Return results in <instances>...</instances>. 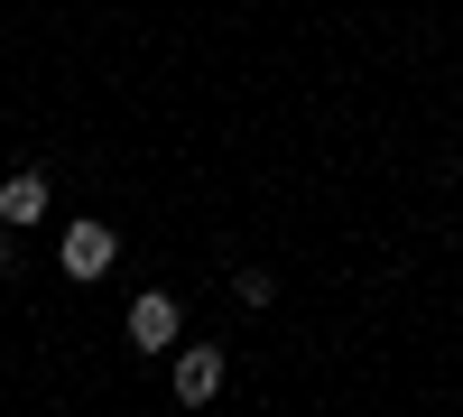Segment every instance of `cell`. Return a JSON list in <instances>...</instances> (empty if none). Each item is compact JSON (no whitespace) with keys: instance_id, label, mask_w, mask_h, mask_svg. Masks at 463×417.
Here are the masks:
<instances>
[{"instance_id":"1","label":"cell","mask_w":463,"mask_h":417,"mask_svg":"<svg viewBox=\"0 0 463 417\" xmlns=\"http://www.w3.org/2000/svg\"><path fill=\"white\" fill-rule=\"evenodd\" d=\"M56 260H65V279H102L111 270V232H102V223H74Z\"/></svg>"},{"instance_id":"2","label":"cell","mask_w":463,"mask_h":417,"mask_svg":"<svg viewBox=\"0 0 463 417\" xmlns=\"http://www.w3.org/2000/svg\"><path fill=\"white\" fill-rule=\"evenodd\" d=\"M130 344H139V353L176 344V297H130Z\"/></svg>"},{"instance_id":"3","label":"cell","mask_w":463,"mask_h":417,"mask_svg":"<svg viewBox=\"0 0 463 417\" xmlns=\"http://www.w3.org/2000/svg\"><path fill=\"white\" fill-rule=\"evenodd\" d=\"M176 399H185V408L222 399V353H185V362H176Z\"/></svg>"},{"instance_id":"4","label":"cell","mask_w":463,"mask_h":417,"mask_svg":"<svg viewBox=\"0 0 463 417\" xmlns=\"http://www.w3.org/2000/svg\"><path fill=\"white\" fill-rule=\"evenodd\" d=\"M37 213H47V176H10V185H0V223H10V232L37 223Z\"/></svg>"},{"instance_id":"5","label":"cell","mask_w":463,"mask_h":417,"mask_svg":"<svg viewBox=\"0 0 463 417\" xmlns=\"http://www.w3.org/2000/svg\"><path fill=\"white\" fill-rule=\"evenodd\" d=\"M232 288H241V307H269V297H279V279H269V270H241Z\"/></svg>"},{"instance_id":"6","label":"cell","mask_w":463,"mask_h":417,"mask_svg":"<svg viewBox=\"0 0 463 417\" xmlns=\"http://www.w3.org/2000/svg\"><path fill=\"white\" fill-rule=\"evenodd\" d=\"M0 279H10V242H0Z\"/></svg>"}]
</instances>
